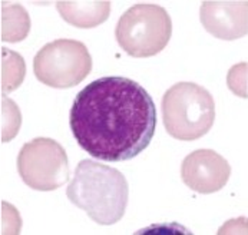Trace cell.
Listing matches in <instances>:
<instances>
[{
    "label": "cell",
    "instance_id": "obj_6",
    "mask_svg": "<svg viewBox=\"0 0 248 235\" xmlns=\"http://www.w3.org/2000/svg\"><path fill=\"white\" fill-rule=\"evenodd\" d=\"M17 172L35 191H55L69 179V159L63 146L50 138L26 142L17 155Z\"/></svg>",
    "mask_w": 248,
    "mask_h": 235
},
{
    "label": "cell",
    "instance_id": "obj_10",
    "mask_svg": "<svg viewBox=\"0 0 248 235\" xmlns=\"http://www.w3.org/2000/svg\"><path fill=\"white\" fill-rule=\"evenodd\" d=\"M31 32V17L20 4H1V40L17 43Z\"/></svg>",
    "mask_w": 248,
    "mask_h": 235
},
{
    "label": "cell",
    "instance_id": "obj_1",
    "mask_svg": "<svg viewBox=\"0 0 248 235\" xmlns=\"http://www.w3.org/2000/svg\"><path fill=\"white\" fill-rule=\"evenodd\" d=\"M69 125L78 145L105 162H124L143 152L156 128L148 91L124 76H105L73 99Z\"/></svg>",
    "mask_w": 248,
    "mask_h": 235
},
{
    "label": "cell",
    "instance_id": "obj_9",
    "mask_svg": "<svg viewBox=\"0 0 248 235\" xmlns=\"http://www.w3.org/2000/svg\"><path fill=\"white\" fill-rule=\"evenodd\" d=\"M61 17L79 29H91L107 22L110 13V1H56Z\"/></svg>",
    "mask_w": 248,
    "mask_h": 235
},
{
    "label": "cell",
    "instance_id": "obj_3",
    "mask_svg": "<svg viewBox=\"0 0 248 235\" xmlns=\"http://www.w3.org/2000/svg\"><path fill=\"white\" fill-rule=\"evenodd\" d=\"M162 121L167 132L178 141H197L215 122L213 95L194 82H179L162 98Z\"/></svg>",
    "mask_w": 248,
    "mask_h": 235
},
{
    "label": "cell",
    "instance_id": "obj_2",
    "mask_svg": "<svg viewBox=\"0 0 248 235\" xmlns=\"http://www.w3.org/2000/svg\"><path fill=\"white\" fill-rule=\"evenodd\" d=\"M69 201L99 225H113L125 215L129 187L118 169L83 159L66 189Z\"/></svg>",
    "mask_w": 248,
    "mask_h": 235
},
{
    "label": "cell",
    "instance_id": "obj_4",
    "mask_svg": "<svg viewBox=\"0 0 248 235\" xmlns=\"http://www.w3.org/2000/svg\"><path fill=\"white\" fill-rule=\"evenodd\" d=\"M172 34L168 12L151 3L129 7L118 20L115 37L119 46L132 58H151L162 52Z\"/></svg>",
    "mask_w": 248,
    "mask_h": 235
},
{
    "label": "cell",
    "instance_id": "obj_5",
    "mask_svg": "<svg viewBox=\"0 0 248 235\" xmlns=\"http://www.w3.org/2000/svg\"><path fill=\"white\" fill-rule=\"evenodd\" d=\"M92 70L88 47L75 39H56L39 49L33 59L36 79L50 88L68 89L79 85Z\"/></svg>",
    "mask_w": 248,
    "mask_h": 235
},
{
    "label": "cell",
    "instance_id": "obj_13",
    "mask_svg": "<svg viewBox=\"0 0 248 235\" xmlns=\"http://www.w3.org/2000/svg\"><path fill=\"white\" fill-rule=\"evenodd\" d=\"M228 88L241 98H247V62L232 66L228 72Z\"/></svg>",
    "mask_w": 248,
    "mask_h": 235
},
{
    "label": "cell",
    "instance_id": "obj_8",
    "mask_svg": "<svg viewBox=\"0 0 248 235\" xmlns=\"http://www.w3.org/2000/svg\"><path fill=\"white\" fill-rule=\"evenodd\" d=\"M247 1H202L200 19L204 29L221 40H237L247 34Z\"/></svg>",
    "mask_w": 248,
    "mask_h": 235
},
{
    "label": "cell",
    "instance_id": "obj_12",
    "mask_svg": "<svg viewBox=\"0 0 248 235\" xmlns=\"http://www.w3.org/2000/svg\"><path fill=\"white\" fill-rule=\"evenodd\" d=\"M22 113L17 105L1 95V142L12 141L20 129Z\"/></svg>",
    "mask_w": 248,
    "mask_h": 235
},
{
    "label": "cell",
    "instance_id": "obj_7",
    "mask_svg": "<svg viewBox=\"0 0 248 235\" xmlns=\"http://www.w3.org/2000/svg\"><path fill=\"white\" fill-rule=\"evenodd\" d=\"M231 175L228 161L213 149H198L186 155L181 165L184 184L198 194L221 191Z\"/></svg>",
    "mask_w": 248,
    "mask_h": 235
},
{
    "label": "cell",
    "instance_id": "obj_11",
    "mask_svg": "<svg viewBox=\"0 0 248 235\" xmlns=\"http://www.w3.org/2000/svg\"><path fill=\"white\" fill-rule=\"evenodd\" d=\"M26 63L22 55L1 47V95L16 91L25 80Z\"/></svg>",
    "mask_w": 248,
    "mask_h": 235
}]
</instances>
